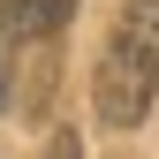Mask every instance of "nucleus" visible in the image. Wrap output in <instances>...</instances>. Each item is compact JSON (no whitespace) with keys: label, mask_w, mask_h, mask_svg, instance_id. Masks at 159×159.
I'll return each mask as SVG.
<instances>
[{"label":"nucleus","mask_w":159,"mask_h":159,"mask_svg":"<svg viewBox=\"0 0 159 159\" xmlns=\"http://www.w3.org/2000/svg\"><path fill=\"white\" fill-rule=\"evenodd\" d=\"M0 15H8L15 38H53V30L76 15V0H0Z\"/></svg>","instance_id":"f03ea898"},{"label":"nucleus","mask_w":159,"mask_h":159,"mask_svg":"<svg viewBox=\"0 0 159 159\" xmlns=\"http://www.w3.org/2000/svg\"><path fill=\"white\" fill-rule=\"evenodd\" d=\"M8 91H15V30L0 15V106H8Z\"/></svg>","instance_id":"7ed1b4c3"},{"label":"nucleus","mask_w":159,"mask_h":159,"mask_svg":"<svg viewBox=\"0 0 159 159\" xmlns=\"http://www.w3.org/2000/svg\"><path fill=\"white\" fill-rule=\"evenodd\" d=\"M46 159H84V144H76V136L61 129V136H53V144H46Z\"/></svg>","instance_id":"20e7f679"},{"label":"nucleus","mask_w":159,"mask_h":159,"mask_svg":"<svg viewBox=\"0 0 159 159\" xmlns=\"http://www.w3.org/2000/svg\"><path fill=\"white\" fill-rule=\"evenodd\" d=\"M152 91H159V0H121L106 30V53H98V121L106 129H136L152 114Z\"/></svg>","instance_id":"f257e3e1"}]
</instances>
